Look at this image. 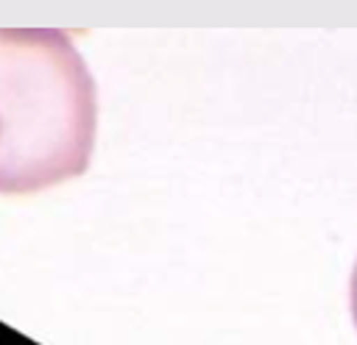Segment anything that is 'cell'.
Listing matches in <instances>:
<instances>
[{"label": "cell", "mask_w": 357, "mask_h": 345, "mask_svg": "<svg viewBox=\"0 0 357 345\" xmlns=\"http://www.w3.org/2000/svg\"><path fill=\"white\" fill-rule=\"evenodd\" d=\"M349 306H351V320H354V328H357V262H354L351 281H349Z\"/></svg>", "instance_id": "7a4b0ae2"}, {"label": "cell", "mask_w": 357, "mask_h": 345, "mask_svg": "<svg viewBox=\"0 0 357 345\" xmlns=\"http://www.w3.org/2000/svg\"><path fill=\"white\" fill-rule=\"evenodd\" d=\"M98 86L61 28H0V195H36L89 170Z\"/></svg>", "instance_id": "6da1fadb"}]
</instances>
